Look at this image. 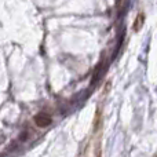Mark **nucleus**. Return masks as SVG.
I'll use <instances>...</instances> for the list:
<instances>
[{
    "label": "nucleus",
    "mask_w": 157,
    "mask_h": 157,
    "mask_svg": "<svg viewBox=\"0 0 157 157\" xmlns=\"http://www.w3.org/2000/svg\"><path fill=\"white\" fill-rule=\"evenodd\" d=\"M35 121L39 127H47L51 124V117L46 113H39L35 116Z\"/></svg>",
    "instance_id": "obj_1"
},
{
    "label": "nucleus",
    "mask_w": 157,
    "mask_h": 157,
    "mask_svg": "<svg viewBox=\"0 0 157 157\" xmlns=\"http://www.w3.org/2000/svg\"><path fill=\"white\" fill-rule=\"evenodd\" d=\"M123 41H124V32H121L120 33V37H119V41H117V47L114 48V54H113V58L117 55V52H119V50H120V47L123 46Z\"/></svg>",
    "instance_id": "obj_2"
}]
</instances>
